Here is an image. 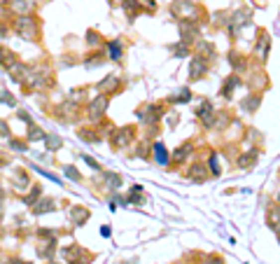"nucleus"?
<instances>
[{"label": "nucleus", "instance_id": "f257e3e1", "mask_svg": "<svg viewBox=\"0 0 280 264\" xmlns=\"http://www.w3.org/2000/svg\"><path fill=\"white\" fill-rule=\"evenodd\" d=\"M14 33H16V35H19L21 40L38 42L40 35H42V26H40V21L35 19V16L23 14V16H19V19L14 21Z\"/></svg>", "mask_w": 280, "mask_h": 264}, {"label": "nucleus", "instance_id": "f03ea898", "mask_svg": "<svg viewBox=\"0 0 280 264\" xmlns=\"http://www.w3.org/2000/svg\"><path fill=\"white\" fill-rule=\"evenodd\" d=\"M161 117H164V108H161L159 103H150V105H145V108L138 110V119L143 122V124H157Z\"/></svg>", "mask_w": 280, "mask_h": 264}, {"label": "nucleus", "instance_id": "7ed1b4c3", "mask_svg": "<svg viewBox=\"0 0 280 264\" xmlns=\"http://www.w3.org/2000/svg\"><path fill=\"white\" fill-rule=\"evenodd\" d=\"M136 129L133 126H124V129H114L112 133H110V143H112V148L114 150H119V148H126L131 140H133V136H136Z\"/></svg>", "mask_w": 280, "mask_h": 264}, {"label": "nucleus", "instance_id": "20e7f679", "mask_svg": "<svg viewBox=\"0 0 280 264\" xmlns=\"http://www.w3.org/2000/svg\"><path fill=\"white\" fill-rule=\"evenodd\" d=\"M107 110V96H96L93 101L89 103V108H87V115H89L91 122H98V119H103V115H105Z\"/></svg>", "mask_w": 280, "mask_h": 264}, {"label": "nucleus", "instance_id": "39448f33", "mask_svg": "<svg viewBox=\"0 0 280 264\" xmlns=\"http://www.w3.org/2000/svg\"><path fill=\"white\" fill-rule=\"evenodd\" d=\"M208 70H210V63L201 59V56H194L189 63V80L191 82H196V80H203L208 75Z\"/></svg>", "mask_w": 280, "mask_h": 264}, {"label": "nucleus", "instance_id": "423d86ee", "mask_svg": "<svg viewBox=\"0 0 280 264\" xmlns=\"http://www.w3.org/2000/svg\"><path fill=\"white\" fill-rule=\"evenodd\" d=\"M196 117L201 119V124H203L205 129H212V119H215V108H212V103L210 101L201 103L196 110Z\"/></svg>", "mask_w": 280, "mask_h": 264}, {"label": "nucleus", "instance_id": "0eeeda50", "mask_svg": "<svg viewBox=\"0 0 280 264\" xmlns=\"http://www.w3.org/2000/svg\"><path fill=\"white\" fill-rule=\"evenodd\" d=\"M98 89L103 91V96H107V93H114L121 89V80L117 78V75H107L103 82L98 85Z\"/></svg>", "mask_w": 280, "mask_h": 264}, {"label": "nucleus", "instance_id": "6e6552de", "mask_svg": "<svg viewBox=\"0 0 280 264\" xmlns=\"http://www.w3.org/2000/svg\"><path fill=\"white\" fill-rule=\"evenodd\" d=\"M259 159V152L257 150H248V152H243L238 159H236V166L238 169H250V166H255Z\"/></svg>", "mask_w": 280, "mask_h": 264}, {"label": "nucleus", "instance_id": "1a4fd4ad", "mask_svg": "<svg viewBox=\"0 0 280 264\" xmlns=\"http://www.w3.org/2000/svg\"><path fill=\"white\" fill-rule=\"evenodd\" d=\"M70 220H73L75 227H82L89 220V210L84 208V206H75V208H70Z\"/></svg>", "mask_w": 280, "mask_h": 264}, {"label": "nucleus", "instance_id": "9d476101", "mask_svg": "<svg viewBox=\"0 0 280 264\" xmlns=\"http://www.w3.org/2000/svg\"><path fill=\"white\" fill-rule=\"evenodd\" d=\"M54 253H56V239H49V241H42L38 246V255L42 257V260H49L52 262V257H54Z\"/></svg>", "mask_w": 280, "mask_h": 264}, {"label": "nucleus", "instance_id": "9b49d317", "mask_svg": "<svg viewBox=\"0 0 280 264\" xmlns=\"http://www.w3.org/2000/svg\"><path fill=\"white\" fill-rule=\"evenodd\" d=\"M121 7H124V12H126V16H129L131 21L143 12V7H140V2H138V0H121Z\"/></svg>", "mask_w": 280, "mask_h": 264}, {"label": "nucleus", "instance_id": "f8f14e48", "mask_svg": "<svg viewBox=\"0 0 280 264\" xmlns=\"http://www.w3.org/2000/svg\"><path fill=\"white\" fill-rule=\"evenodd\" d=\"M61 255L66 257V262H75V260H80V257L84 255V248L82 246H77V243H73V246L61 250Z\"/></svg>", "mask_w": 280, "mask_h": 264}, {"label": "nucleus", "instance_id": "ddd939ff", "mask_svg": "<svg viewBox=\"0 0 280 264\" xmlns=\"http://www.w3.org/2000/svg\"><path fill=\"white\" fill-rule=\"evenodd\" d=\"M33 206H35V208H33L35 215H42V213H52V210H56V201L49 199V196H47V199H40V201L33 203Z\"/></svg>", "mask_w": 280, "mask_h": 264}, {"label": "nucleus", "instance_id": "4468645a", "mask_svg": "<svg viewBox=\"0 0 280 264\" xmlns=\"http://www.w3.org/2000/svg\"><path fill=\"white\" fill-rule=\"evenodd\" d=\"M191 150H194V143H191V140H187V143H185L182 148H178V150L173 152V162H175V164H182L185 159H187V157L191 155Z\"/></svg>", "mask_w": 280, "mask_h": 264}, {"label": "nucleus", "instance_id": "2eb2a0df", "mask_svg": "<svg viewBox=\"0 0 280 264\" xmlns=\"http://www.w3.org/2000/svg\"><path fill=\"white\" fill-rule=\"evenodd\" d=\"M198 54L201 59H205V61H210V59H215L217 56V49H215V45H210V42H198Z\"/></svg>", "mask_w": 280, "mask_h": 264}, {"label": "nucleus", "instance_id": "dca6fc26", "mask_svg": "<svg viewBox=\"0 0 280 264\" xmlns=\"http://www.w3.org/2000/svg\"><path fill=\"white\" fill-rule=\"evenodd\" d=\"M257 49H259V56H262V61H266V56H269V49H271V40H269V35H266L264 31H259Z\"/></svg>", "mask_w": 280, "mask_h": 264}, {"label": "nucleus", "instance_id": "f3484780", "mask_svg": "<svg viewBox=\"0 0 280 264\" xmlns=\"http://www.w3.org/2000/svg\"><path fill=\"white\" fill-rule=\"evenodd\" d=\"M152 152H154V162L161 164V166H166V164H168V155H166L164 143H154V145H152Z\"/></svg>", "mask_w": 280, "mask_h": 264}, {"label": "nucleus", "instance_id": "a211bd4d", "mask_svg": "<svg viewBox=\"0 0 280 264\" xmlns=\"http://www.w3.org/2000/svg\"><path fill=\"white\" fill-rule=\"evenodd\" d=\"M103 185H105V189H117V187L121 185V176L110 173V171H103Z\"/></svg>", "mask_w": 280, "mask_h": 264}, {"label": "nucleus", "instance_id": "6ab92c4d", "mask_svg": "<svg viewBox=\"0 0 280 264\" xmlns=\"http://www.w3.org/2000/svg\"><path fill=\"white\" fill-rule=\"evenodd\" d=\"M189 180H196V182H205V178H208V169H205L203 164H194V166H191L189 169Z\"/></svg>", "mask_w": 280, "mask_h": 264}, {"label": "nucleus", "instance_id": "aec40b11", "mask_svg": "<svg viewBox=\"0 0 280 264\" xmlns=\"http://www.w3.org/2000/svg\"><path fill=\"white\" fill-rule=\"evenodd\" d=\"M241 85V80L236 78V75H231V78H227V82H224V87H222V91H220V96L222 98H231V91H234L236 87Z\"/></svg>", "mask_w": 280, "mask_h": 264}, {"label": "nucleus", "instance_id": "412c9836", "mask_svg": "<svg viewBox=\"0 0 280 264\" xmlns=\"http://www.w3.org/2000/svg\"><path fill=\"white\" fill-rule=\"evenodd\" d=\"M229 61H231V66L236 68V73H241V70L248 68V59L243 54H238V52H231V54H229Z\"/></svg>", "mask_w": 280, "mask_h": 264}, {"label": "nucleus", "instance_id": "4be33fe9", "mask_svg": "<svg viewBox=\"0 0 280 264\" xmlns=\"http://www.w3.org/2000/svg\"><path fill=\"white\" fill-rule=\"evenodd\" d=\"M80 138L87 140V143H100L103 133H98L96 129H80Z\"/></svg>", "mask_w": 280, "mask_h": 264}, {"label": "nucleus", "instance_id": "5701e85b", "mask_svg": "<svg viewBox=\"0 0 280 264\" xmlns=\"http://www.w3.org/2000/svg\"><path fill=\"white\" fill-rule=\"evenodd\" d=\"M16 61V54L14 52H9L7 47H2L0 45V66H5V68H9L12 63Z\"/></svg>", "mask_w": 280, "mask_h": 264}, {"label": "nucleus", "instance_id": "b1692460", "mask_svg": "<svg viewBox=\"0 0 280 264\" xmlns=\"http://www.w3.org/2000/svg\"><path fill=\"white\" fill-rule=\"evenodd\" d=\"M45 145H47V152H56V150L63 145V140H61L56 133H47V136H45Z\"/></svg>", "mask_w": 280, "mask_h": 264}, {"label": "nucleus", "instance_id": "393cba45", "mask_svg": "<svg viewBox=\"0 0 280 264\" xmlns=\"http://www.w3.org/2000/svg\"><path fill=\"white\" fill-rule=\"evenodd\" d=\"M107 49H110V59H112V61H121V54H124V45H121L119 40L110 42V45H107Z\"/></svg>", "mask_w": 280, "mask_h": 264}, {"label": "nucleus", "instance_id": "a878e982", "mask_svg": "<svg viewBox=\"0 0 280 264\" xmlns=\"http://www.w3.org/2000/svg\"><path fill=\"white\" fill-rule=\"evenodd\" d=\"M28 185V171H16L14 178H12V187L14 189H21V187Z\"/></svg>", "mask_w": 280, "mask_h": 264}, {"label": "nucleus", "instance_id": "bb28decb", "mask_svg": "<svg viewBox=\"0 0 280 264\" xmlns=\"http://www.w3.org/2000/svg\"><path fill=\"white\" fill-rule=\"evenodd\" d=\"M143 201H145L143 187H140V185H133V187H131V194H129V199H126V203H143Z\"/></svg>", "mask_w": 280, "mask_h": 264}, {"label": "nucleus", "instance_id": "cd10ccee", "mask_svg": "<svg viewBox=\"0 0 280 264\" xmlns=\"http://www.w3.org/2000/svg\"><path fill=\"white\" fill-rule=\"evenodd\" d=\"M105 59H107V56H105V52L100 49V52H93V54H91L89 59L84 61V66H89V68H93V66H98V63H103V61H105Z\"/></svg>", "mask_w": 280, "mask_h": 264}, {"label": "nucleus", "instance_id": "c85d7f7f", "mask_svg": "<svg viewBox=\"0 0 280 264\" xmlns=\"http://www.w3.org/2000/svg\"><path fill=\"white\" fill-rule=\"evenodd\" d=\"M259 103H262V96H250V98H245L241 105H243V110H248V112H255V110L259 108Z\"/></svg>", "mask_w": 280, "mask_h": 264}, {"label": "nucleus", "instance_id": "c756f323", "mask_svg": "<svg viewBox=\"0 0 280 264\" xmlns=\"http://www.w3.org/2000/svg\"><path fill=\"white\" fill-rule=\"evenodd\" d=\"M28 126H30V131H28V136H26V140H45L47 133L42 131L38 124H28Z\"/></svg>", "mask_w": 280, "mask_h": 264}, {"label": "nucleus", "instance_id": "7c9ffc66", "mask_svg": "<svg viewBox=\"0 0 280 264\" xmlns=\"http://www.w3.org/2000/svg\"><path fill=\"white\" fill-rule=\"evenodd\" d=\"M191 101V91L185 87V89H180V93H175V96H171V103H187Z\"/></svg>", "mask_w": 280, "mask_h": 264}, {"label": "nucleus", "instance_id": "2f4dec72", "mask_svg": "<svg viewBox=\"0 0 280 264\" xmlns=\"http://www.w3.org/2000/svg\"><path fill=\"white\" fill-rule=\"evenodd\" d=\"M12 9H14V12H21V16H23L26 12H30V9H33V5H30V2H26V0H14V2H12Z\"/></svg>", "mask_w": 280, "mask_h": 264}, {"label": "nucleus", "instance_id": "473e14b6", "mask_svg": "<svg viewBox=\"0 0 280 264\" xmlns=\"http://www.w3.org/2000/svg\"><path fill=\"white\" fill-rule=\"evenodd\" d=\"M208 171H210V176H215V178H220L222 171H220V162H217V157L212 155L210 162H208Z\"/></svg>", "mask_w": 280, "mask_h": 264}, {"label": "nucleus", "instance_id": "72a5a7b5", "mask_svg": "<svg viewBox=\"0 0 280 264\" xmlns=\"http://www.w3.org/2000/svg\"><path fill=\"white\" fill-rule=\"evenodd\" d=\"M40 194H42V187H40V185H33V192H30V196L26 194V196H23V201L28 203V206H33V203L38 201V196H40Z\"/></svg>", "mask_w": 280, "mask_h": 264}, {"label": "nucleus", "instance_id": "f704fd0d", "mask_svg": "<svg viewBox=\"0 0 280 264\" xmlns=\"http://www.w3.org/2000/svg\"><path fill=\"white\" fill-rule=\"evenodd\" d=\"M171 49H173V52H175V54H178V56H187V54H189V52H191V47L187 45V42H180V45L171 47Z\"/></svg>", "mask_w": 280, "mask_h": 264}, {"label": "nucleus", "instance_id": "c9c22d12", "mask_svg": "<svg viewBox=\"0 0 280 264\" xmlns=\"http://www.w3.org/2000/svg\"><path fill=\"white\" fill-rule=\"evenodd\" d=\"M63 173H66V176H68L70 180H75V182H80V180H82V176L77 173L75 166H66V169H63Z\"/></svg>", "mask_w": 280, "mask_h": 264}, {"label": "nucleus", "instance_id": "e433bc0d", "mask_svg": "<svg viewBox=\"0 0 280 264\" xmlns=\"http://www.w3.org/2000/svg\"><path fill=\"white\" fill-rule=\"evenodd\" d=\"M87 42H89V45H100L103 38H100L96 31H87Z\"/></svg>", "mask_w": 280, "mask_h": 264}, {"label": "nucleus", "instance_id": "4c0bfd02", "mask_svg": "<svg viewBox=\"0 0 280 264\" xmlns=\"http://www.w3.org/2000/svg\"><path fill=\"white\" fill-rule=\"evenodd\" d=\"M9 148L16 150V152H23V150H26V140H16V138H12V140H9Z\"/></svg>", "mask_w": 280, "mask_h": 264}, {"label": "nucleus", "instance_id": "58836bf2", "mask_svg": "<svg viewBox=\"0 0 280 264\" xmlns=\"http://www.w3.org/2000/svg\"><path fill=\"white\" fill-rule=\"evenodd\" d=\"M0 103H7V105H14V96H12V93L9 91H0Z\"/></svg>", "mask_w": 280, "mask_h": 264}, {"label": "nucleus", "instance_id": "ea45409f", "mask_svg": "<svg viewBox=\"0 0 280 264\" xmlns=\"http://www.w3.org/2000/svg\"><path fill=\"white\" fill-rule=\"evenodd\" d=\"M0 136H9V124L5 119H0Z\"/></svg>", "mask_w": 280, "mask_h": 264}, {"label": "nucleus", "instance_id": "a19ab883", "mask_svg": "<svg viewBox=\"0 0 280 264\" xmlns=\"http://www.w3.org/2000/svg\"><path fill=\"white\" fill-rule=\"evenodd\" d=\"M138 2H140V7H147V12H154V0H138Z\"/></svg>", "mask_w": 280, "mask_h": 264}, {"label": "nucleus", "instance_id": "79ce46f5", "mask_svg": "<svg viewBox=\"0 0 280 264\" xmlns=\"http://www.w3.org/2000/svg\"><path fill=\"white\" fill-rule=\"evenodd\" d=\"M82 159H84V164H89V166H91V169H93V171H100V166H98V164H96V162H93L91 157H82Z\"/></svg>", "mask_w": 280, "mask_h": 264}, {"label": "nucleus", "instance_id": "37998d69", "mask_svg": "<svg viewBox=\"0 0 280 264\" xmlns=\"http://www.w3.org/2000/svg\"><path fill=\"white\" fill-rule=\"evenodd\" d=\"M205 264H224L222 262V257H215V255H210L208 260H205Z\"/></svg>", "mask_w": 280, "mask_h": 264}, {"label": "nucleus", "instance_id": "c03bdc74", "mask_svg": "<svg viewBox=\"0 0 280 264\" xmlns=\"http://www.w3.org/2000/svg\"><path fill=\"white\" fill-rule=\"evenodd\" d=\"M5 35H7V23H5V21H0V40L5 38Z\"/></svg>", "mask_w": 280, "mask_h": 264}, {"label": "nucleus", "instance_id": "a18cd8bd", "mask_svg": "<svg viewBox=\"0 0 280 264\" xmlns=\"http://www.w3.org/2000/svg\"><path fill=\"white\" fill-rule=\"evenodd\" d=\"M5 264H30V262H26V260H19V257H12V260H7Z\"/></svg>", "mask_w": 280, "mask_h": 264}, {"label": "nucleus", "instance_id": "49530a36", "mask_svg": "<svg viewBox=\"0 0 280 264\" xmlns=\"http://www.w3.org/2000/svg\"><path fill=\"white\" fill-rule=\"evenodd\" d=\"M19 117H21L23 122H28V124H33V117H30L28 112H19Z\"/></svg>", "mask_w": 280, "mask_h": 264}, {"label": "nucleus", "instance_id": "de8ad7c7", "mask_svg": "<svg viewBox=\"0 0 280 264\" xmlns=\"http://www.w3.org/2000/svg\"><path fill=\"white\" fill-rule=\"evenodd\" d=\"M178 122H180V117H175V115H171V117H168V124H171V126H175V124H178Z\"/></svg>", "mask_w": 280, "mask_h": 264}, {"label": "nucleus", "instance_id": "09e8293b", "mask_svg": "<svg viewBox=\"0 0 280 264\" xmlns=\"http://www.w3.org/2000/svg\"><path fill=\"white\" fill-rule=\"evenodd\" d=\"M100 234H103V236H110V227H100Z\"/></svg>", "mask_w": 280, "mask_h": 264}, {"label": "nucleus", "instance_id": "8fccbe9b", "mask_svg": "<svg viewBox=\"0 0 280 264\" xmlns=\"http://www.w3.org/2000/svg\"><path fill=\"white\" fill-rule=\"evenodd\" d=\"M0 5H9V0H0Z\"/></svg>", "mask_w": 280, "mask_h": 264}, {"label": "nucleus", "instance_id": "3c124183", "mask_svg": "<svg viewBox=\"0 0 280 264\" xmlns=\"http://www.w3.org/2000/svg\"><path fill=\"white\" fill-rule=\"evenodd\" d=\"M2 194H5V192H2V189H0V199H2Z\"/></svg>", "mask_w": 280, "mask_h": 264}, {"label": "nucleus", "instance_id": "603ef678", "mask_svg": "<svg viewBox=\"0 0 280 264\" xmlns=\"http://www.w3.org/2000/svg\"><path fill=\"white\" fill-rule=\"evenodd\" d=\"M49 264H59V262H49Z\"/></svg>", "mask_w": 280, "mask_h": 264}]
</instances>
